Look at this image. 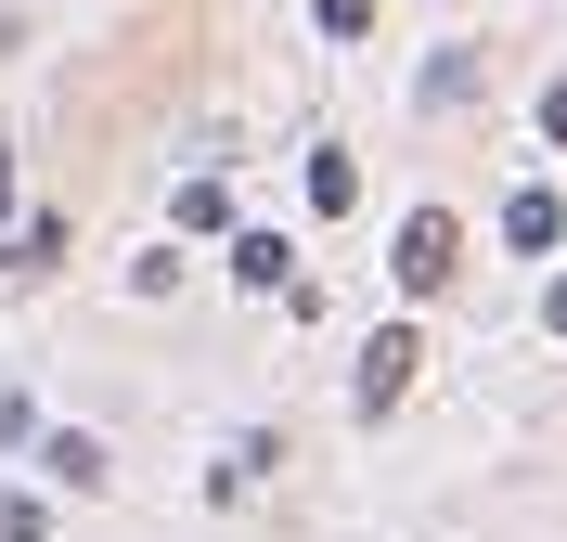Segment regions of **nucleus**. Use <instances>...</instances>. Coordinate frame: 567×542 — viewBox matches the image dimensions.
Instances as JSON below:
<instances>
[{
  "mask_svg": "<svg viewBox=\"0 0 567 542\" xmlns=\"http://www.w3.org/2000/svg\"><path fill=\"white\" fill-rule=\"evenodd\" d=\"M452 272H464V219H452V207H413V219H400V285L439 297Z\"/></svg>",
  "mask_w": 567,
  "mask_h": 542,
  "instance_id": "1",
  "label": "nucleus"
},
{
  "mask_svg": "<svg viewBox=\"0 0 567 542\" xmlns=\"http://www.w3.org/2000/svg\"><path fill=\"white\" fill-rule=\"evenodd\" d=\"M413 349H425L413 324H388V336H374V349H361V375H349V400H361V413H388V400L413 388Z\"/></svg>",
  "mask_w": 567,
  "mask_h": 542,
  "instance_id": "2",
  "label": "nucleus"
},
{
  "mask_svg": "<svg viewBox=\"0 0 567 542\" xmlns=\"http://www.w3.org/2000/svg\"><path fill=\"white\" fill-rule=\"evenodd\" d=\"M503 246H516V258L567 246V207H555V194H542V181H529V194H503Z\"/></svg>",
  "mask_w": 567,
  "mask_h": 542,
  "instance_id": "3",
  "label": "nucleus"
},
{
  "mask_svg": "<svg viewBox=\"0 0 567 542\" xmlns=\"http://www.w3.org/2000/svg\"><path fill=\"white\" fill-rule=\"evenodd\" d=\"M65 258V219H27V233H0V285H27V272H52Z\"/></svg>",
  "mask_w": 567,
  "mask_h": 542,
  "instance_id": "4",
  "label": "nucleus"
},
{
  "mask_svg": "<svg viewBox=\"0 0 567 542\" xmlns=\"http://www.w3.org/2000/svg\"><path fill=\"white\" fill-rule=\"evenodd\" d=\"M39 466H52V478H65V491H104V439H39Z\"/></svg>",
  "mask_w": 567,
  "mask_h": 542,
  "instance_id": "5",
  "label": "nucleus"
},
{
  "mask_svg": "<svg viewBox=\"0 0 567 542\" xmlns=\"http://www.w3.org/2000/svg\"><path fill=\"white\" fill-rule=\"evenodd\" d=\"M542 324H555V336H567V272H555V297H542Z\"/></svg>",
  "mask_w": 567,
  "mask_h": 542,
  "instance_id": "6",
  "label": "nucleus"
},
{
  "mask_svg": "<svg viewBox=\"0 0 567 542\" xmlns=\"http://www.w3.org/2000/svg\"><path fill=\"white\" fill-rule=\"evenodd\" d=\"M542 130H555V143H567V91H555V104H542Z\"/></svg>",
  "mask_w": 567,
  "mask_h": 542,
  "instance_id": "7",
  "label": "nucleus"
},
{
  "mask_svg": "<svg viewBox=\"0 0 567 542\" xmlns=\"http://www.w3.org/2000/svg\"><path fill=\"white\" fill-rule=\"evenodd\" d=\"M0 207H13V155H0Z\"/></svg>",
  "mask_w": 567,
  "mask_h": 542,
  "instance_id": "8",
  "label": "nucleus"
}]
</instances>
